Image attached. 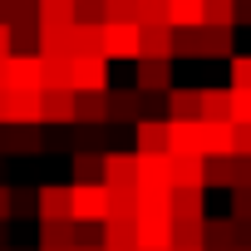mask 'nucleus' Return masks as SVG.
I'll return each mask as SVG.
<instances>
[{
	"label": "nucleus",
	"mask_w": 251,
	"mask_h": 251,
	"mask_svg": "<svg viewBox=\"0 0 251 251\" xmlns=\"http://www.w3.org/2000/svg\"><path fill=\"white\" fill-rule=\"evenodd\" d=\"M197 148H202V158L231 153V118H202L197 123Z\"/></svg>",
	"instance_id": "f257e3e1"
},
{
	"label": "nucleus",
	"mask_w": 251,
	"mask_h": 251,
	"mask_svg": "<svg viewBox=\"0 0 251 251\" xmlns=\"http://www.w3.org/2000/svg\"><path fill=\"white\" fill-rule=\"evenodd\" d=\"M69 212H74L79 222H99V217H108V187H94V182H84V187L69 197Z\"/></svg>",
	"instance_id": "f03ea898"
},
{
	"label": "nucleus",
	"mask_w": 251,
	"mask_h": 251,
	"mask_svg": "<svg viewBox=\"0 0 251 251\" xmlns=\"http://www.w3.org/2000/svg\"><path fill=\"white\" fill-rule=\"evenodd\" d=\"M173 187H202V153H168Z\"/></svg>",
	"instance_id": "7ed1b4c3"
},
{
	"label": "nucleus",
	"mask_w": 251,
	"mask_h": 251,
	"mask_svg": "<svg viewBox=\"0 0 251 251\" xmlns=\"http://www.w3.org/2000/svg\"><path fill=\"white\" fill-rule=\"evenodd\" d=\"M197 103H202V118H231V89H207L197 94Z\"/></svg>",
	"instance_id": "20e7f679"
},
{
	"label": "nucleus",
	"mask_w": 251,
	"mask_h": 251,
	"mask_svg": "<svg viewBox=\"0 0 251 251\" xmlns=\"http://www.w3.org/2000/svg\"><path fill=\"white\" fill-rule=\"evenodd\" d=\"M202 246L207 251H231V222H202Z\"/></svg>",
	"instance_id": "39448f33"
},
{
	"label": "nucleus",
	"mask_w": 251,
	"mask_h": 251,
	"mask_svg": "<svg viewBox=\"0 0 251 251\" xmlns=\"http://www.w3.org/2000/svg\"><path fill=\"white\" fill-rule=\"evenodd\" d=\"M173 25H202V0H168Z\"/></svg>",
	"instance_id": "423d86ee"
},
{
	"label": "nucleus",
	"mask_w": 251,
	"mask_h": 251,
	"mask_svg": "<svg viewBox=\"0 0 251 251\" xmlns=\"http://www.w3.org/2000/svg\"><path fill=\"white\" fill-rule=\"evenodd\" d=\"M143 153H168V128H163V123H143Z\"/></svg>",
	"instance_id": "0eeeda50"
},
{
	"label": "nucleus",
	"mask_w": 251,
	"mask_h": 251,
	"mask_svg": "<svg viewBox=\"0 0 251 251\" xmlns=\"http://www.w3.org/2000/svg\"><path fill=\"white\" fill-rule=\"evenodd\" d=\"M231 123H251V89H231Z\"/></svg>",
	"instance_id": "6e6552de"
},
{
	"label": "nucleus",
	"mask_w": 251,
	"mask_h": 251,
	"mask_svg": "<svg viewBox=\"0 0 251 251\" xmlns=\"http://www.w3.org/2000/svg\"><path fill=\"white\" fill-rule=\"evenodd\" d=\"M173 113H177V118H197V113H202L197 94H173Z\"/></svg>",
	"instance_id": "1a4fd4ad"
},
{
	"label": "nucleus",
	"mask_w": 251,
	"mask_h": 251,
	"mask_svg": "<svg viewBox=\"0 0 251 251\" xmlns=\"http://www.w3.org/2000/svg\"><path fill=\"white\" fill-rule=\"evenodd\" d=\"M231 89H251V59H231Z\"/></svg>",
	"instance_id": "9d476101"
},
{
	"label": "nucleus",
	"mask_w": 251,
	"mask_h": 251,
	"mask_svg": "<svg viewBox=\"0 0 251 251\" xmlns=\"http://www.w3.org/2000/svg\"><path fill=\"white\" fill-rule=\"evenodd\" d=\"M231 153H251V123H231Z\"/></svg>",
	"instance_id": "9b49d317"
},
{
	"label": "nucleus",
	"mask_w": 251,
	"mask_h": 251,
	"mask_svg": "<svg viewBox=\"0 0 251 251\" xmlns=\"http://www.w3.org/2000/svg\"><path fill=\"white\" fill-rule=\"evenodd\" d=\"M59 212H69V192H45V217H59Z\"/></svg>",
	"instance_id": "f8f14e48"
},
{
	"label": "nucleus",
	"mask_w": 251,
	"mask_h": 251,
	"mask_svg": "<svg viewBox=\"0 0 251 251\" xmlns=\"http://www.w3.org/2000/svg\"><path fill=\"white\" fill-rule=\"evenodd\" d=\"M143 84H168V64H143Z\"/></svg>",
	"instance_id": "ddd939ff"
},
{
	"label": "nucleus",
	"mask_w": 251,
	"mask_h": 251,
	"mask_svg": "<svg viewBox=\"0 0 251 251\" xmlns=\"http://www.w3.org/2000/svg\"><path fill=\"white\" fill-rule=\"evenodd\" d=\"M236 217L251 222V187H236Z\"/></svg>",
	"instance_id": "4468645a"
},
{
	"label": "nucleus",
	"mask_w": 251,
	"mask_h": 251,
	"mask_svg": "<svg viewBox=\"0 0 251 251\" xmlns=\"http://www.w3.org/2000/svg\"><path fill=\"white\" fill-rule=\"evenodd\" d=\"M231 20H251V0H241V5L231 10Z\"/></svg>",
	"instance_id": "2eb2a0df"
},
{
	"label": "nucleus",
	"mask_w": 251,
	"mask_h": 251,
	"mask_svg": "<svg viewBox=\"0 0 251 251\" xmlns=\"http://www.w3.org/2000/svg\"><path fill=\"white\" fill-rule=\"evenodd\" d=\"M168 251H202V246H168Z\"/></svg>",
	"instance_id": "dca6fc26"
},
{
	"label": "nucleus",
	"mask_w": 251,
	"mask_h": 251,
	"mask_svg": "<svg viewBox=\"0 0 251 251\" xmlns=\"http://www.w3.org/2000/svg\"><path fill=\"white\" fill-rule=\"evenodd\" d=\"M236 251H251V246H236Z\"/></svg>",
	"instance_id": "f3484780"
},
{
	"label": "nucleus",
	"mask_w": 251,
	"mask_h": 251,
	"mask_svg": "<svg viewBox=\"0 0 251 251\" xmlns=\"http://www.w3.org/2000/svg\"><path fill=\"white\" fill-rule=\"evenodd\" d=\"M89 251H94V246H89Z\"/></svg>",
	"instance_id": "a211bd4d"
}]
</instances>
